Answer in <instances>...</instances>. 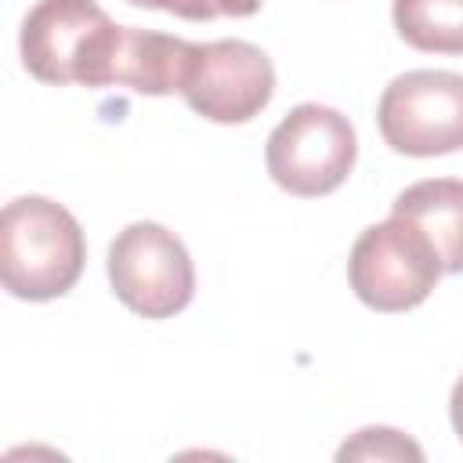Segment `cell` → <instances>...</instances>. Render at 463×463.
<instances>
[{
	"label": "cell",
	"instance_id": "4fadbf2b",
	"mask_svg": "<svg viewBox=\"0 0 463 463\" xmlns=\"http://www.w3.org/2000/svg\"><path fill=\"white\" fill-rule=\"evenodd\" d=\"M449 420H452V430H456L459 441H463V376L452 383V394H449Z\"/></svg>",
	"mask_w": 463,
	"mask_h": 463
},
{
	"label": "cell",
	"instance_id": "8992f818",
	"mask_svg": "<svg viewBox=\"0 0 463 463\" xmlns=\"http://www.w3.org/2000/svg\"><path fill=\"white\" fill-rule=\"evenodd\" d=\"M376 127L398 156L430 159L463 148V72L412 69L394 76L376 105Z\"/></svg>",
	"mask_w": 463,
	"mask_h": 463
},
{
	"label": "cell",
	"instance_id": "8fae6325",
	"mask_svg": "<svg viewBox=\"0 0 463 463\" xmlns=\"http://www.w3.org/2000/svg\"><path fill=\"white\" fill-rule=\"evenodd\" d=\"M336 459L347 463V459H423V449L394 430V427H362L354 430V438H347L340 449H336Z\"/></svg>",
	"mask_w": 463,
	"mask_h": 463
},
{
	"label": "cell",
	"instance_id": "6da1fadb",
	"mask_svg": "<svg viewBox=\"0 0 463 463\" xmlns=\"http://www.w3.org/2000/svg\"><path fill=\"white\" fill-rule=\"evenodd\" d=\"M87 264L80 221L47 195H18L0 213V279L18 300L65 297Z\"/></svg>",
	"mask_w": 463,
	"mask_h": 463
},
{
	"label": "cell",
	"instance_id": "52a82bcc",
	"mask_svg": "<svg viewBox=\"0 0 463 463\" xmlns=\"http://www.w3.org/2000/svg\"><path fill=\"white\" fill-rule=\"evenodd\" d=\"M188 109L210 123H250L275 94V65L250 40L192 43V58L177 90Z\"/></svg>",
	"mask_w": 463,
	"mask_h": 463
},
{
	"label": "cell",
	"instance_id": "7c38bea8",
	"mask_svg": "<svg viewBox=\"0 0 463 463\" xmlns=\"http://www.w3.org/2000/svg\"><path fill=\"white\" fill-rule=\"evenodd\" d=\"M134 7L166 11L188 22H210V18H250L260 11L264 0H127Z\"/></svg>",
	"mask_w": 463,
	"mask_h": 463
},
{
	"label": "cell",
	"instance_id": "277c9868",
	"mask_svg": "<svg viewBox=\"0 0 463 463\" xmlns=\"http://www.w3.org/2000/svg\"><path fill=\"white\" fill-rule=\"evenodd\" d=\"M358 159V134L351 119L329 105L304 101L268 134L264 163L271 181L300 199L336 192Z\"/></svg>",
	"mask_w": 463,
	"mask_h": 463
},
{
	"label": "cell",
	"instance_id": "ba28073f",
	"mask_svg": "<svg viewBox=\"0 0 463 463\" xmlns=\"http://www.w3.org/2000/svg\"><path fill=\"white\" fill-rule=\"evenodd\" d=\"M192 58V40L123 25L119 47L112 58V87H130L148 98L181 90L184 69Z\"/></svg>",
	"mask_w": 463,
	"mask_h": 463
},
{
	"label": "cell",
	"instance_id": "3957f363",
	"mask_svg": "<svg viewBox=\"0 0 463 463\" xmlns=\"http://www.w3.org/2000/svg\"><path fill=\"white\" fill-rule=\"evenodd\" d=\"M441 275L445 268L434 242L398 213L369 224L354 239L347 257V279L354 297L380 315L420 307L434 293Z\"/></svg>",
	"mask_w": 463,
	"mask_h": 463
},
{
	"label": "cell",
	"instance_id": "5b68a950",
	"mask_svg": "<svg viewBox=\"0 0 463 463\" xmlns=\"http://www.w3.org/2000/svg\"><path fill=\"white\" fill-rule=\"evenodd\" d=\"M109 286L141 318H174L184 311L195 297V268L184 242L156 224V221H134L109 242L105 257Z\"/></svg>",
	"mask_w": 463,
	"mask_h": 463
},
{
	"label": "cell",
	"instance_id": "7a4b0ae2",
	"mask_svg": "<svg viewBox=\"0 0 463 463\" xmlns=\"http://www.w3.org/2000/svg\"><path fill=\"white\" fill-rule=\"evenodd\" d=\"M119 33L98 0H36L18 33L22 65L51 87H112Z\"/></svg>",
	"mask_w": 463,
	"mask_h": 463
},
{
	"label": "cell",
	"instance_id": "9c48e42d",
	"mask_svg": "<svg viewBox=\"0 0 463 463\" xmlns=\"http://www.w3.org/2000/svg\"><path fill=\"white\" fill-rule=\"evenodd\" d=\"M391 213L412 221L438 250L449 275H463V181L427 177L402 188L391 203Z\"/></svg>",
	"mask_w": 463,
	"mask_h": 463
},
{
	"label": "cell",
	"instance_id": "30bf717a",
	"mask_svg": "<svg viewBox=\"0 0 463 463\" xmlns=\"http://www.w3.org/2000/svg\"><path fill=\"white\" fill-rule=\"evenodd\" d=\"M398 36L423 54H463V0H394Z\"/></svg>",
	"mask_w": 463,
	"mask_h": 463
}]
</instances>
